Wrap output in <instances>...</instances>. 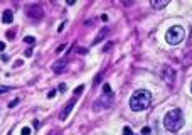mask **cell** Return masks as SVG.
<instances>
[{
    "label": "cell",
    "mask_w": 192,
    "mask_h": 135,
    "mask_svg": "<svg viewBox=\"0 0 192 135\" xmlns=\"http://www.w3.org/2000/svg\"><path fill=\"white\" fill-rule=\"evenodd\" d=\"M152 103V95L147 90H137L130 98V108L133 112H143L150 106Z\"/></svg>",
    "instance_id": "1"
},
{
    "label": "cell",
    "mask_w": 192,
    "mask_h": 135,
    "mask_svg": "<svg viewBox=\"0 0 192 135\" xmlns=\"http://www.w3.org/2000/svg\"><path fill=\"white\" fill-rule=\"evenodd\" d=\"M59 91H66V84H59Z\"/></svg>",
    "instance_id": "24"
},
{
    "label": "cell",
    "mask_w": 192,
    "mask_h": 135,
    "mask_svg": "<svg viewBox=\"0 0 192 135\" xmlns=\"http://www.w3.org/2000/svg\"><path fill=\"white\" fill-rule=\"evenodd\" d=\"M103 93H105V95H113V93H111V86H110L108 83L103 84Z\"/></svg>",
    "instance_id": "11"
},
{
    "label": "cell",
    "mask_w": 192,
    "mask_h": 135,
    "mask_svg": "<svg viewBox=\"0 0 192 135\" xmlns=\"http://www.w3.org/2000/svg\"><path fill=\"white\" fill-rule=\"evenodd\" d=\"M24 54H25V58H30V56H32V49H27Z\"/></svg>",
    "instance_id": "20"
},
{
    "label": "cell",
    "mask_w": 192,
    "mask_h": 135,
    "mask_svg": "<svg viewBox=\"0 0 192 135\" xmlns=\"http://www.w3.org/2000/svg\"><path fill=\"white\" fill-rule=\"evenodd\" d=\"M163 127H165L169 132H179L184 127V115L179 108H174L170 112L165 113L163 116Z\"/></svg>",
    "instance_id": "2"
},
{
    "label": "cell",
    "mask_w": 192,
    "mask_h": 135,
    "mask_svg": "<svg viewBox=\"0 0 192 135\" xmlns=\"http://www.w3.org/2000/svg\"><path fill=\"white\" fill-rule=\"evenodd\" d=\"M24 42H25V44H32V46H34L35 37H32V35H25V37H24Z\"/></svg>",
    "instance_id": "12"
},
{
    "label": "cell",
    "mask_w": 192,
    "mask_h": 135,
    "mask_svg": "<svg viewBox=\"0 0 192 135\" xmlns=\"http://www.w3.org/2000/svg\"><path fill=\"white\" fill-rule=\"evenodd\" d=\"M190 91H192V83H190Z\"/></svg>",
    "instance_id": "28"
},
{
    "label": "cell",
    "mask_w": 192,
    "mask_h": 135,
    "mask_svg": "<svg viewBox=\"0 0 192 135\" xmlns=\"http://www.w3.org/2000/svg\"><path fill=\"white\" fill-rule=\"evenodd\" d=\"M54 96H56V90H52V91H51V93H49V95H47V98H54Z\"/></svg>",
    "instance_id": "22"
},
{
    "label": "cell",
    "mask_w": 192,
    "mask_h": 135,
    "mask_svg": "<svg viewBox=\"0 0 192 135\" xmlns=\"http://www.w3.org/2000/svg\"><path fill=\"white\" fill-rule=\"evenodd\" d=\"M153 9H163V7H167L169 5V0H162V2H157V0H152V3H150Z\"/></svg>",
    "instance_id": "8"
},
{
    "label": "cell",
    "mask_w": 192,
    "mask_h": 135,
    "mask_svg": "<svg viewBox=\"0 0 192 135\" xmlns=\"http://www.w3.org/2000/svg\"><path fill=\"white\" fill-rule=\"evenodd\" d=\"M150 133V128H148V127H143V128H142V135H148Z\"/></svg>",
    "instance_id": "18"
},
{
    "label": "cell",
    "mask_w": 192,
    "mask_h": 135,
    "mask_svg": "<svg viewBox=\"0 0 192 135\" xmlns=\"http://www.w3.org/2000/svg\"><path fill=\"white\" fill-rule=\"evenodd\" d=\"M184 37H185V29H184L182 26H172L165 34V41H167V44H170V46L180 44V42L184 41Z\"/></svg>",
    "instance_id": "3"
},
{
    "label": "cell",
    "mask_w": 192,
    "mask_h": 135,
    "mask_svg": "<svg viewBox=\"0 0 192 135\" xmlns=\"http://www.w3.org/2000/svg\"><path fill=\"white\" fill-rule=\"evenodd\" d=\"M5 49V42H0V51H3Z\"/></svg>",
    "instance_id": "25"
},
{
    "label": "cell",
    "mask_w": 192,
    "mask_h": 135,
    "mask_svg": "<svg viewBox=\"0 0 192 135\" xmlns=\"http://www.w3.org/2000/svg\"><path fill=\"white\" fill-rule=\"evenodd\" d=\"M15 105H19V98H15V100H12V101H10V103H9V108H14Z\"/></svg>",
    "instance_id": "14"
},
{
    "label": "cell",
    "mask_w": 192,
    "mask_h": 135,
    "mask_svg": "<svg viewBox=\"0 0 192 135\" xmlns=\"http://www.w3.org/2000/svg\"><path fill=\"white\" fill-rule=\"evenodd\" d=\"M74 105H76V98L69 100V101L66 103V105H64V108L61 110V113H59V120H61V122H66V120H67V116H69V113L73 112Z\"/></svg>",
    "instance_id": "5"
},
{
    "label": "cell",
    "mask_w": 192,
    "mask_h": 135,
    "mask_svg": "<svg viewBox=\"0 0 192 135\" xmlns=\"http://www.w3.org/2000/svg\"><path fill=\"white\" fill-rule=\"evenodd\" d=\"M76 51L79 52V54H88V49H84V47H78Z\"/></svg>",
    "instance_id": "17"
},
{
    "label": "cell",
    "mask_w": 192,
    "mask_h": 135,
    "mask_svg": "<svg viewBox=\"0 0 192 135\" xmlns=\"http://www.w3.org/2000/svg\"><path fill=\"white\" fill-rule=\"evenodd\" d=\"M106 32H108V29H106V27H105V29L101 30V34H99L98 37H96L94 41H93V44H98V42H99V41H101V39H103V37H105V35H106Z\"/></svg>",
    "instance_id": "10"
},
{
    "label": "cell",
    "mask_w": 192,
    "mask_h": 135,
    "mask_svg": "<svg viewBox=\"0 0 192 135\" xmlns=\"http://www.w3.org/2000/svg\"><path fill=\"white\" fill-rule=\"evenodd\" d=\"M83 90H84V84H79V86L74 90V95H79V93H83Z\"/></svg>",
    "instance_id": "13"
},
{
    "label": "cell",
    "mask_w": 192,
    "mask_h": 135,
    "mask_svg": "<svg viewBox=\"0 0 192 135\" xmlns=\"http://www.w3.org/2000/svg\"><path fill=\"white\" fill-rule=\"evenodd\" d=\"M162 78H163V79H165L169 84H172L174 79H175V71H174L172 68H169V66H167V68H162Z\"/></svg>",
    "instance_id": "6"
},
{
    "label": "cell",
    "mask_w": 192,
    "mask_h": 135,
    "mask_svg": "<svg viewBox=\"0 0 192 135\" xmlns=\"http://www.w3.org/2000/svg\"><path fill=\"white\" fill-rule=\"evenodd\" d=\"M25 12H27V17H30V19H34V20H39V19H42V9L39 5H27L25 7Z\"/></svg>",
    "instance_id": "4"
},
{
    "label": "cell",
    "mask_w": 192,
    "mask_h": 135,
    "mask_svg": "<svg viewBox=\"0 0 192 135\" xmlns=\"http://www.w3.org/2000/svg\"><path fill=\"white\" fill-rule=\"evenodd\" d=\"M190 46H192V32H190Z\"/></svg>",
    "instance_id": "27"
},
{
    "label": "cell",
    "mask_w": 192,
    "mask_h": 135,
    "mask_svg": "<svg viewBox=\"0 0 192 135\" xmlns=\"http://www.w3.org/2000/svg\"><path fill=\"white\" fill-rule=\"evenodd\" d=\"M64 26H66V22H62V24H61V26H59V27H57V32H62V29H64Z\"/></svg>",
    "instance_id": "21"
},
{
    "label": "cell",
    "mask_w": 192,
    "mask_h": 135,
    "mask_svg": "<svg viewBox=\"0 0 192 135\" xmlns=\"http://www.w3.org/2000/svg\"><path fill=\"white\" fill-rule=\"evenodd\" d=\"M123 135H133V133H131V128H130V127H125V128H123Z\"/></svg>",
    "instance_id": "16"
},
{
    "label": "cell",
    "mask_w": 192,
    "mask_h": 135,
    "mask_svg": "<svg viewBox=\"0 0 192 135\" xmlns=\"http://www.w3.org/2000/svg\"><path fill=\"white\" fill-rule=\"evenodd\" d=\"M64 66H66V61H61V63H56V64L52 66V69H54V73H62Z\"/></svg>",
    "instance_id": "9"
},
{
    "label": "cell",
    "mask_w": 192,
    "mask_h": 135,
    "mask_svg": "<svg viewBox=\"0 0 192 135\" xmlns=\"http://www.w3.org/2000/svg\"><path fill=\"white\" fill-rule=\"evenodd\" d=\"M64 47H66V44H61L57 49H56V52H57V54H59V52H62V51H64Z\"/></svg>",
    "instance_id": "19"
},
{
    "label": "cell",
    "mask_w": 192,
    "mask_h": 135,
    "mask_svg": "<svg viewBox=\"0 0 192 135\" xmlns=\"http://www.w3.org/2000/svg\"><path fill=\"white\" fill-rule=\"evenodd\" d=\"M2 20H3V24H12V22H14V14H12V10H5V12H3V15H2Z\"/></svg>",
    "instance_id": "7"
},
{
    "label": "cell",
    "mask_w": 192,
    "mask_h": 135,
    "mask_svg": "<svg viewBox=\"0 0 192 135\" xmlns=\"http://www.w3.org/2000/svg\"><path fill=\"white\" fill-rule=\"evenodd\" d=\"M101 76H103V74H98V76H96V79H94V84H98V81L101 79Z\"/></svg>",
    "instance_id": "23"
},
{
    "label": "cell",
    "mask_w": 192,
    "mask_h": 135,
    "mask_svg": "<svg viewBox=\"0 0 192 135\" xmlns=\"http://www.w3.org/2000/svg\"><path fill=\"white\" fill-rule=\"evenodd\" d=\"M5 91H9V88H0V93H5Z\"/></svg>",
    "instance_id": "26"
},
{
    "label": "cell",
    "mask_w": 192,
    "mask_h": 135,
    "mask_svg": "<svg viewBox=\"0 0 192 135\" xmlns=\"http://www.w3.org/2000/svg\"><path fill=\"white\" fill-rule=\"evenodd\" d=\"M20 133H22V135H30V128H29V127H24Z\"/></svg>",
    "instance_id": "15"
}]
</instances>
